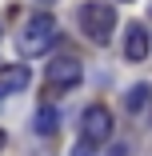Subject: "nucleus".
Returning a JSON list of instances; mask_svg holds the SVG:
<instances>
[{
  "mask_svg": "<svg viewBox=\"0 0 152 156\" xmlns=\"http://www.w3.org/2000/svg\"><path fill=\"white\" fill-rule=\"evenodd\" d=\"M80 132H84V140H92V144L108 140V136H112V112H108L104 104L84 108V116H80Z\"/></svg>",
  "mask_w": 152,
  "mask_h": 156,
  "instance_id": "obj_3",
  "label": "nucleus"
},
{
  "mask_svg": "<svg viewBox=\"0 0 152 156\" xmlns=\"http://www.w3.org/2000/svg\"><path fill=\"white\" fill-rule=\"evenodd\" d=\"M36 4H40V8H48V4H56V0H36Z\"/></svg>",
  "mask_w": 152,
  "mask_h": 156,
  "instance_id": "obj_11",
  "label": "nucleus"
},
{
  "mask_svg": "<svg viewBox=\"0 0 152 156\" xmlns=\"http://www.w3.org/2000/svg\"><path fill=\"white\" fill-rule=\"evenodd\" d=\"M0 100H4V96H0Z\"/></svg>",
  "mask_w": 152,
  "mask_h": 156,
  "instance_id": "obj_12",
  "label": "nucleus"
},
{
  "mask_svg": "<svg viewBox=\"0 0 152 156\" xmlns=\"http://www.w3.org/2000/svg\"><path fill=\"white\" fill-rule=\"evenodd\" d=\"M80 32L92 44H108L116 32V8L104 0H84L80 4Z\"/></svg>",
  "mask_w": 152,
  "mask_h": 156,
  "instance_id": "obj_1",
  "label": "nucleus"
},
{
  "mask_svg": "<svg viewBox=\"0 0 152 156\" xmlns=\"http://www.w3.org/2000/svg\"><path fill=\"white\" fill-rule=\"evenodd\" d=\"M28 80H32V72H28L24 64H4V68H0V96L28 88Z\"/></svg>",
  "mask_w": 152,
  "mask_h": 156,
  "instance_id": "obj_6",
  "label": "nucleus"
},
{
  "mask_svg": "<svg viewBox=\"0 0 152 156\" xmlns=\"http://www.w3.org/2000/svg\"><path fill=\"white\" fill-rule=\"evenodd\" d=\"M32 132H36V136H56V132H60V108H56V104H40V108H36Z\"/></svg>",
  "mask_w": 152,
  "mask_h": 156,
  "instance_id": "obj_7",
  "label": "nucleus"
},
{
  "mask_svg": "<svg viewBox=\"0 0 152 156\" xmlns=\"http://www.w3.org/2000/svg\"><path fill=\"white\" fill-rule=\"evenodd\" d=\"M152 52V40H148V28L144 24H128L124 28V56L132 60V64H140V60Z\"/></svg>",
  "mask_w": 152,
  "mask_h": 156,
  "instance_id": "obj_5",
  "label": "nucleus"
},
{
  "mask_svg": "<svg viewBox=\"0 0 152 156\" xmlns=\"http://www.w3.org/2000/svg\"><path fill=\"white\" fill-rule=\"evenodd\" d=\"M148 100H152V88H148V84H132L128 96H124V108H128V112H140Z\"/></svg>",
  "mask_w": 152,
  "mask_h": 156,
  "instance_id": "obj_8",
  "label": "nucleus"
},
{
  "mask_svg": "<svg viewBox=\"0 0 152 156\" xmlns=\"http://www.w3.org/2000/svg\"><path fill=\"white\" fill-rule=\"evenodd\" d=\"M4 144H8V132H4V128H0V148H4Z\"/></svg>",
  "mask_w": 152,
  "mask_h": 156,
  "instance_id": "obj_10",
  "label": "nucleus"
},
{
  "mask_svg": "<svg viewBox=\"0 0 152 156\" xmlns=\"http://www.w3.org/2000/svg\"><path fill=\"white\" fill-rule=\"evenodd\" d=\"M56 40H60L56 16H52V12H36V16H28L24 32H20V52H24V56H40V52H48Z\"/></svg>",
  "mask_w": 152,
  "mask_h": 156,
  "instance_id": "obj_2",
  "label": "nucleus"
},
{
  "mask_svg": "<svg viewBox=\"0 0 152 156\" xmlns=\"http://www.w3.org/2000/svg\"><path fill=\"white\" fill-rule=\"evenodd\" d=\"M80 72H84V64H80V56H72V52H64V56H56L52 64H48V80L64 92V88H76L80 84Z\"/></svg>",
  "mask_w": 152,
  "mask_h": 156,
  "instance_id": "obj_4",
  "label": "nucleus"
},
{
  "mask_svg": "<svg viewBox=\"0 0 152 156\" xmlns=\"http://www.w3.org/2000/svg\"><path fill=\"white\" fill-rule=\"evenodd\" d=\"M124 4H128V0H124Z\"/></svg>",
  "mask_w": 152,
  "mask_h": 156,
  "instance_id": "obj_13",
  "label": "nucleus"
},
{
  "mask_svg": "<svg viewBox=\"0 0 152 156\" xmlns=\"http://www.w3.org/2000/svg\"><path fill=\"white\" fill-rule=\"evenodd\" d=\"M72 156H96V144L92 140H80V144H72Z\"/></svg>",
  "mask_w": 152,
  "mask_h": 156,
  "instance_id": "obj_9",
  "label": "nucleus"
},
{
  "mask_svg": "<svg viewBox=\"0 0 152 156\" xmlns=\"http://www.w3.org/2000/svg\"><path fill=\"white\" fill-rule=\"evenodd\" d=\"M148 12H152V8H148Z\"/></svg>",
  "mask_w": 152,
  "mask_h": 156,
  "instance_id": "obj_14",
  "label": "nucleus"
}]
</instances>
